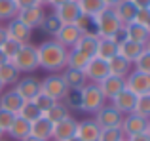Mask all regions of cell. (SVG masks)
Returning <instances> with one entry per match:
<instances>
[{"mask_svg": "<svg viewBox=\"0 0 150 141\" xmlns=\"http://www.w3.org/2000/svg\"><path fill=\"white\" fill-rule=\"evenodd\" d=\"M122 38L137 42V44H143V46H148L150 29L148 27H141V25H137V23L131 21V23H127V25H124V29H122Z\"/></svg>", "mask_w": 150, "mask_h": 141, "instance_id": "obj_14", "label": "cell"}, {"mask_svg": "<svg viewBox=\"0 0 150 141\" xmlns=\"http://www.w3.org/2000/svg\"><path fill=\"white\" fill-rule=\"evenodd\" d=\"M38 29H40L44 34H48V36L53 38L55 34H57V31L61 29V21H59L53 14H48V15H44V19H42V23H40Z\"/></svg>", "mask_w": 150, "mask_h": 141, "instance_id": "obj_35", "label": "cell"}, {"mask_svg": "<svg viewBox=\"0 0 150 141\" xmlns=\"http://www.w3.org/2000/svg\"><path fill=\"white\" fill-rule=\"evenodd\" d=\"M13 67L19 70L21 74H33L34 70H38V52L34 44H23L19 48V52L11 59Z\"/></svg>", "mask_w": 150, "mask_h": 141, "instance_id": "obj_3", "label": "cell"}, {"mask_svg": "<svg viewBox=\"0 0 150 141\" xmlns=\"http://www.w3.org/2000/svg\"><path fill=\"white\" fill-rule=\"evenodd\" d=\"M36 2H38V6H42V8H44V6H50V0H36Z\"/></svg>", "mask_w": 150, "mask_h": 141, "instance_id": "obj_51", "label": "cell"}, {"mask_svg": "<svg viewBox=\"0 0 150 141\" xmlns=\"http://www.w3.org/2000/svg\"><path fill=\"white\" fill-rule=\"evenodd\" d=\"M76 124L78 120L74 118L72 115L67 116V118L59 120V122L53 124V132H51V139L55 141H67L70 137H74V134H76Z\"/></svg>", "mask_w": 150, "mask_h": 141, "instance_id": "obj_13", "label": "cell"}, {"mask_svg": "<svg viewBox=\"0 0 150 141\" xmlns=\"http://www.w3.org/2000/svg\"><path fill=\"white\" fill-rule=\"evenodd\" d=\"M122 118H124V115L118 113L112 105H103L99 111L95 113V118L93 120H95V124L103 130V128H120Z\"/></svg>", "mask_w": 150, "mask_h": 141, "instance_id": "obj_9", "label": "cell"}, {"mask_svg": "<svg viewBox=\"0 0 150 141\" xmlns=\"http://www.w3.org/2000/svg\"><path fill=\"white\" fill-rule=\"evenodd\" d=\"M67 90H69V88L65 86V82H63V78H61L59 73L48 74L44 80H40V93L51 97L53 101H61L63 95L67 93Z\"/></svg>", "mask_w": 150, "mask_h": 141, "instance_id": "obj_6", "label": "cell"}, {"mask_svg": "<svg viewBox=\"0 0 150 141\" xmlns=\"http://www.w3.org/2000/svg\"><path fill=\"white\" fill-rule=\"evenodd\" d=\"M97 42H99V36H95V34H82L78 38V42L74 44V48L78 52H82L86 57H95L97 56Z\"/></svg>", "mask_w": 150, "mask_h": 141, "instance_id": "obj_26", "label": "cell"}, {"mask_svg": "<svg viewBox=\"0 0 150 141\" xmlns=\"http://www.w3.org/2000/svg\"><path fill=\"white\" fill-rule=\"evenodd\" d=\"M133 70L150 74V48L148 46H144V50L139 53V57L133 61Z\"/></svg>", "mask_w": 150, "mask_h": 141, "instance_id": "obj_36", "label": "cell"}, {"mask_svg": "<svg viewBox=\"0 0 150 141\" xmlns=\"http://www.w3.org/2000/svg\"><path fill=\"white\" fill-rule=\"evenodd\" d=\"M124 134H122L120 128H103L99 141H124Z\"/></svg>", "mask_w": 150, "mask_h": 141, "instance_id": "obj_39", "label": "cell"}, {"mask_svg": "<svg viewBox=\"0 0 150 141\" xmlns=\"http://www.w3.org/2000/svg\"><path fill=\"white\" fill-rule=\"evenodd\" d=\"M124 141H125V139H124Z\"/></svg>", "mask_w": 150, "mask_h": 141, "instance_id": "obj_58", "label": "cell"}, {"mask_svg": "<svg viewBox=\"0 0 150 141\" xmlns=\"http://www.w3.org/2000/svg\"><path fill=\"white\" fill-rule=\"evenodd\" d=\"M80 90H67V93L63 95V99H61L63 105H65L70 113H72V111H82V92H80Z\"/></svg>", "mask_w": 150, "mask_h": 141, "instance_id": "obj_33", "label": "cell"}, {"mask_svg": "<svg viewBox=\"0 0 150 141\" xmlns=\"http://www.w3.org/2000/svg\"><path fill=\"white\" fill-rule=\"evenodd\" d=\"M6 61H8V59H6V57H4V53L0 52V65H2V63H6Z\"/></svg>", "mask_w": 150, "mask_h": 141, "instance_id": "obj_52", "label": "cell"}, {"mask_svg": "<svg viewBox=\"0 0 150 141\" xmlns=\"http://www.w3.org/2000/svg\"><path fill=\"white\" fill-rule=\"evenodd\" d=\"M99 90H101V93H103V97L105 99H112L114 95H116L120 90H124L125 86H124V78H118V76H112V74H108V76H105L103 80L99 82Z\"/></svg>", "mask_w": 150, "mask_h": 141, "instance_id": "obj_19", "label": "cell"}, {"mask_svg": "<svg viewBox=\"0 0 150 141\" xmlns=\"http://www.w3.org/2000/svg\"><path fill=\"white\" fill-rule=\"evenodd\" d=\"M122 0H103V4H105V8H114L116 4H120Z\"/></svg>", "mask_w": 150, "mask_h": 141, "instance_id": "obj_48", "label": "cell"}, {"mask_svg": "<svg viewBox=\"0 0 150 141\" xmlns=\"http://www.w3.org/2000/svg\"><path fill=\"white\" fill-rule=\"evenodd\" d=\"M8 40V34H6V29H4L2 25H0V46L4 44V42Z\"/></svg>", "mask_w": 150, "mask_h": 141, "instance_id": "obj_47", "label": "cell"}, {"mask_svg": "<svg viewBox=\"0 0 150 141\" xmlns=\"http://www.w3.org/2000/svg\"><path fill=\"white\" fill-rule=\"evenodd\" d=\"M36 52H38V69H44L48 73L55 74V73H61L67 67L69 50L53 38L44 40L40 46H36Z\"/></svg>", "mask_w": 150, "mask_h": 141, "instance_id": "obj_1", "label": "cell"}, {"mask_svg": "<svg viewBox=\"0 0 150 141\" xmlns=\"http://www.w3.org/2000/svg\"><path fill=\"white\" fill-rule=\"evenodd\" d=\"M4 29H6L8 38L13 40V42H17V44H29L30 38H33V29H29V27H27L25 23H21L17 17L10 19Z\"/></svg>", "mask_w": 150, "mask_h": 141, "instance_id": "obj_10", "label": "cell"}, {"mask_svg": "<svg viewBox=\"0 0 150 141\" xmlns=\"http://www.w3.org/2000/svg\"><path fill=\"white\" fill-rule=\"evenodd\" d=\"M112 10H114V14H116V17L122 21V25H127V23L133 21V17H135V14H137L139 8H135L129 0H122V2L116 4Z\"/></svg>", "mask_w": 150, "mask_h": 141, "instance_id": "obj_28", "label": "cell"}, {"mask_svg": "<svg viewBox=\"0 0 150 141\" xmlns=\"http://www.w3.org/2000/svg\"><path fill=\"white\" fill-rule=\"evenodd\" d=\"M6 134L10 135L11 139H17V141L25 139L27 135L30 134V122H27V120H23L21 116H17V115H15L13 122H11V126L8 128V132H6Z\"/></svg>", "mask_w": 150, "mask_h": 141, "instance_id": "obj_27", "label": "cell"}, {"mask_svg": "<svg viewBox=\"0 0 150 141\" xmlns=\"http://www.w3.org/2000/svg\"><path fill=\"white\" fill-rule=\"evenodd\" d=\"M144 50L143 44H137V42H131V40H125V38H120L118 40V56L124 57L125 61L133 65V61L139 57V53Z\"/></svg>", "mask_w": 150, "mask_h": 141, "instance_id": "obj_20", "label": "cell"}, {"mask_svg": "<svg viewBox=\"0 0 150 141\" xmlns=\"http://www.w3.org/2000/svg\"><path fill=\"white\" fill-rule=\"evenodd\" d=\"M80 92H82V111H84V113H91V115H95L103 105H105V101H106L105 97H103L99 86L93 84V82H88Z\"/></svg>", "mask_w": 150, "mask_h": 141, "instance_id": "obj_4", "label": "cell"}, {"mask_svg": "<svg viewBox=\"0 0 150 141\" xmlns=\"http://www.w3.org/2000/svg\"><path fill=\"white\" fill-rule=\"evenodd\" d=\"M93 25H95V31L99 36H122V21L116 17L112 8H105L103 11H99L97 15H93Z\"/></svg>", "mask_w": 150, "mask_h": 141, "instance_id": "obj_2", "label": "cell"}, {"mask_svg": "<svg viewBox=\"0 0 150 141\" xmlns=\"http://www.w3.org/2000/svg\"><path fill=\"white\" fill-rule=\"evenodd\" d=\"M135 101H137L135 93H131L129 90L124 88V90H120V92L110 99V105H112L118 113H122V115H129V113H133Z\"/></svg>", "mask_w": 150, "mask_h": 141, "instance_id": "obj_15", "label": "cell"}, {"mask_svg": "<svg viewBox=\"0 0 150 141\" xmlns=\"http://www.w3.org/2000/svg\"><path fill=\"white\" fill-rule=\"evenodd\" d=\"M120 130L124 134V137L137 135V134H150V122L148 118H143V116L135 115V113H129V115H124Z\"/></svg>", "mask_w": 150, "mask_h": 141, "instance_id": "obj_5", "label": "cell"}, {"mask_svg": "<svg viewBox=\"0 0 150 141\" xmlns=\"http://www.w3.org/2000/svg\"><path fill=\"white\" fill-rule=\"evenodd\" d=\"M13 90L21 95L23 101H33L40 93V78H36L34 74H25L15 82Z\"/></svg>", "mask_w": 150, "mask_h": 141, "instance_id": "obj_7", "label": "cell"}, {"mask_svg": "<svg viewBox=\"0 0 150 141\" xmlns=\"http://www.w3.org/2000/svg\"><path fill=\"white\" fill-rule=\"evenodd\" d=\"M0 141H6V139H4V137H2V139H0Z\"/></svg>", "mask_w": 150, "mask_h": 141, "instance_id": "obj_56", "label": "cell"}, {"mask_svg": "<svg viewBox=\"0 0 150 141\" xmlns=\"http://www.w3.org/2000/svg\"><path fill=\"white\" fill-rule=\"evenodd\" d=\"M33 101H34V103H36V107H38V109H40V111H42V115H44V113L48 111V109L51 107V105L55 103V101L51 99V97H48V95H44V93H38V95L34 97Z\"/></svg>", "mask_w": 150, "mask_h": 141, "instance_id": "obj_42", "label": "cell"}, {"mask_svg": "<svg viewBox=\"0 0 150 141\" xmlns=\"http://www.w3.org/2000/svg\"><path fill=\"white\" fill-rule=\"evenodd\" d=\"M4 135H6V134H4V132H2V130H0V139H2V137H4Z\"/></svg>", "mask_w": 150, "mask_h": 141, "instance_id": "obj_55", "label": "cell"}, {"mask_svg": "<svg viewBox=\"0 0 150 141\" xmlns=\"http://www.w3.org/2000/svg\"><path fill=\"white\" fill-rule=\"evenodd\" d=\"M124 86H125V90H129L135 95L150 93V74H144V73L131 69V73L124 78Z\"/></svg>", "mask_w": 150, "mask_h": 141, "instance_id": "obj_8", "label": "cell"}, {"mask_svg": "<svg viewBox=\"0 0 150 141\" xmlns=\"http://www.w3.org/2000/svg\"><path fill=\"white\" fill-rule=\"evenodd\" d=\"M59 74H61L63 82H65V86L69 90H80V88H84V86L88 84V80H86V76H84L82 70H74V69H67L65 67Z\"/></svg>", "mask_w": 150, "mask_h": 141, "instance_id": "obj_23", "label": "cell"}, {"mask_svg": "<svg viewBox=\"0 0 150 141\" xmlns=\"http://www.w3.org/2000/svg\"><path fill=\"white\" fill-rule=\"evenodd\" d=\"M4 92V86H2V82H0V93H2Z\"/></svg>", "mask_w": 150, "mask_h": 141, "instance_id": "obj_54", "label": "cell"}, {"mask_svg": "<svg viewBox=\"0 0 150 141\" xmlns=\"http://www.w3.org/2000/svg\"><path fill=\"white\" fill-rule=\"evenodd\" d=\"M13 118H15V115H13V113H10V111H4V109H0V130H2L4 134H6V132H8V128L11 126Z\"/></svg>", "mask_w": 150, "mask_h": 141, "instance_id": "obj_43", "label": "cell"}, {"mask_svg": "<svg viewBox=\"0 0 150 141\" xmlns=\"http://www.w3.org/2000/svg\"><path fill=\"white\" fill-rule=\"evenodd\" d=\"M133 23L150 29V8H141V10H137L135 17H133Z\"/></svg>", "mask_w": 150, "mask_h": 141, "instance_id": "obj_41", "label": "cell"}, {"mask_svg": "<svg viewBox=\"0 0 150 141\" xmlns=\"http://www.w3.org/2000/svg\"><path fill=\"white\" fill-rule=\"evenodd\" d=\"M76 135L80 141H99L101 128L95 124V120H82L76 124Z\"/></svg>", "mask_w": 150, "mask_h": 141, "instance_id": "obj_17", "label": "cell"}, {"mask_svg": "<svg viewBox=\"0 0 150 141\" xmlns=\"http://www.w3.org/2000/svg\"><path fill=\"white\" fill-rule=\"evenodd\" d=\"M21 46L23 44H17V42H13V40H10V38H8V40L0 46V52L4 53V57H6L8 61H11V59H13V56L19 52V48H21Z\"/></svg>", "mask_w": 150, "mask_h": 141, "instance_id": "obj_40", "label": "cell"}, {"mask_svg": "<svg viewBox=\"0 0 150 141\" xmlns=\"http://www.w3.org/2000/svg\"><path fill=\"white\" fill-rule=\"evenodd\" d=\"M118 40L116 36H99L97 42V57L108 61L110 57H114L118 53Z\"/></svg>", "mask_w": 150, "mask_h": 141, "instance_id": "obj_21", "label": "cell"}, {"mask_svg": "<svg viewBox=\"0 0 150 141\" xmlns=\"http://www.w3.org/2000/svg\"><path fill=\"white\" fill-rule=\"evenodd\" d=\"M67 141H80V139H78L76 135H74V137H70V139H67Z\"/></svg>", "mask_w": 150, "mask_h": 141, "instance_id": "obj_53", "label": "cell"}, {"mask_svg": "<svg viewBox=\"0 0 150 141\" xmlns=\"http://www.w3.org/2000/svg\"><path fill=\"white\" fill-rule=\"evenodd\" d=\"M17 116H21V118L27 120V122H34V120H38L42 116V111L36 107L34 101H23V105H21V109H19Z\"/></svg>", "mask_w": 150, "mask_h": 141, "instance_id": "obj_32", "label": "cell"}, {"mask_svg": "<svg viewBox=\"0 0 150 141\" xmlns=\"http://www.w3.org/2000/svg\"><path fill=\"white\" fill-rule=\"evenodd\" d=\"M19 78H21V73L13 67L11 61H6V63L0 65V82H2L4 88H6V86H15V82H17Z\"/></svg>", "mask_w": 150, "mask_h": 141, "instance_id": "obj_29", "label": "cell"}, {"mask_svg": "<svg viewBox=\"0 0 150 141\" xmlns=\"http://www.w3.org/2000/svg\"><path fill=\"white\" fill-rule=\"evenodd\" d=\"M13 4H15V8H17V11L29 10V8H36L38 6L36 0H13Z\"/></svg>", "mask_w": 150, "mask_h": 141, "instance_id": "obj_44", "label": "cell"}, {"mask_svg": "<svg viewBox=\"0 0 150 141\" xmlns=\"http://www.w3.org/2000/svg\"><path fill=\"white\" fill-rule=\"evenodd\" d=\"M51 132H53V124L44 115L38 120L30 122V135H34V137H38L42 141H51Z\"/></svg>", "mask_w": 150, "mask_h": 141, "instance_id": "obj_25", "label": "cell"}, {"mask_svg": "<svg viewBox=\"0 0 150 141\" xmlns=\"http://www.w3.org/2000/svg\"><path fill=\"white\" fill-rule=\"evenodd\" d=\"M65 2H69V0H50V6L55 8V6H61V4H65Z\"/></svg>", "mask_w": 150, "mask_h": 141, "instance_id": "obj_49", "label": "cell"}, {"mask_svg": "<svg viewBox=\"0 0 150 141\" xmlns=\"http://www.w3.org/2000/svg\"><path fill=\"white\" fill-rule=\"evenodd\" d=\"M88 82H93V84H99L105 76H108V67H106V61L101 59V57H89L86 69L82 70Z\"/></svg>", "mask_w": 150, "mask_h": 141, "instance_id": "obj_12", "label": "cell"}, {"mask_svg": "<svg viewBox=\"0 0 150 141\" xmlns=\"http://www.w3.org/2000/svg\"><path fill=\"white\" fill-rule=\"evenodd\" d=\"M125 141H150V134H137V135H129V137H125Z\"/></svg>", "mask_w": 150, "mask_h": 141, "instance_id": "obj_45", "label": "cell"}, {"mask_svg": "<svg viewBox=\"0 0 150 141\" xmlns=\"http://www.w3.org/2000/svg\"><path fill=\"white\" fill-rule=\"evenodd\" d=\"M51 141H55V139H51Z\"/></svg>", "mask_w": 150, "mask_h": 141, "instance_id": "obj_57", "label": "cell"}, {"mask_svg": "<svg viewBox=\"0 0 150 141\" xmlns=\"http://www.w3.org/2000/svg\"><path fill=\"white\" fill-rule=\"evenodd\" d=\"M44 8L42 6H36V8H29V10H21L17 11V15L15 17L19 19L21 23H25L29 29H38L42 23V19H44Z\"/></svg>", "mask_w": 150, "mask_h": 141, "instance_id": "obj_18", "label": "cell"}, {"mask_svg": "<svg viewBox=\"0 0 150 141\" xmlns=\"http://www.w3.org/2000/svg\"><path fill=\"white\" fill-rule=\"evenodd\" d=\"M89 57H86L82 52H78L76 48H70L67 53V69H74V70H84L88 65Z\"/></svg>", "mask_w": 150, "mask_h": 141, "instance_id": "obj_30", "label": "cell"}, {"mask_svg": "<svg viewBox=\"0 0 150 141\" xmlns=\"http://www.w3.org/2000/svg\"><path fill=\"white\" fill-rule=\"evenodd\" d=\"M76 2H78L80 11L84 15H88V17H93V15H97L99 11L105 10L103 0H76Z\"/></svg>", "mask_w": 150, "mask_h": 141, "instance_id": "obj_34", "label": "cell"}, {"mask_svg": "<svg viewBox=\"0 0 150 141\" xmlns=\"http://www.w3.org/2000/svg\"><path fill=\"white\" fill-rule=\"evenodd\" d=\"M21 105H23V99L15 90H4V92L0 93V109L17 115L19 109H21Z\"/></svg>", "mask_w": 150, "mask_h": 141, "instance_id": "obj_22", "label": "cell"}, {"mask_svg": "<svg viewBox=\"0 0 150 141\" xmlns=\"http://www.w3.org/2000/svg\"><path fill=\"white\" fill-rule=\"evenodd\" d=\"M17 15L13 0H0V21H10Z\"/></svg>", "mask_w": 150, "mask_h": 141, "instance_id": "obj_38", "label": "cell"}, {"mask_svg": "<svg viewBox=\"0 0 150 141\" xmlns=\"http://www.w3.org/2000/svg\"><path fill=\"white\" fill-rule=\"evenodd\" d=\"M80 36H82V33L76 25H61V29L57 31L53 40H57L61 46H65L67 50H70V48H74V44L78 42Z\"/></svg>", "mask_w": 150, "mask_h": 141, "instance_id": "obj_16", "label": "cell"}, {"mask_svg": "<svg viewBox=\"0 0 150 141\" xmlns=\"http://www.w3.org/2000/svg\"><path fill=\"white\" fill-rule=\"evenodd\" d=\"M106 67H108V74H112V76H118V78H125L129 73H131L133 65L116 53L114 57H110V59L106 61Z\"/></svg>", "mask_w": 150, "mask_h": 141, "instance_id": "obj_24", "label": "cell"}, {"mask_svg": "<svg viewBox=\"0 0 150 141\" xmlns=\"http://www.w3.org/2000/svg\"><path fill=\"white\" fill-rule=\"evenodd\" d=\"M129 2L135 8H139V10L141 8H150V0H129Z\"/></svg>", "mask_w": 150, "mask_h": 141, "instance_id": "obj_46", "label": "cell"}, {"mask_svg": "<svg viewBox=\"0 0 150 141\" xmlns=\"http://www.w3.org/2000/svg\"><path fill=\"white\" fill-rule=\"evenodd\" d=\"M21 141H42V139H38V137H34V135H30V134H29L25 139H21Z\"/></svg>", "mask_w": 150, "mask_h": 141, "instance_id": "obj_50", "label": "cell"}, {"mask_svg": "<svg viewBox=\"0 0 150 141\" xmlns=\"http://www.w3.org/2000/svg\"><path fill=\"white\" fill-rule=\"evenodd\" d=\"M53 15L61 21V25H74L78 21V17L82 15L80 8H78L76 0H69V2L61 4V6L53 8Z\"/></svg>", "mask_w": 150, "mask_h": 141, "instance_id": "obj_11", "label": "cell"}, {"mask_svg": "<svg viewBox=\"0 0 150 141\" xmlns=\"http://www.w3.org/2000/svg\"><path fill=\"white\" fill-rule=\"evenodd\" d=\"M133 113H135V115H139V116H143V118H150V93L137 95Z\"/></svg>", "mask_w": 150, "mask_h": 141, "instance_id": "obj_37", "label": "cell"}, {"mask_svg": "<svg viewBox=\"0 0 150 141\" xmlns=\"http://www.w3.org/2000/svg\"><path fill=\"white\" fill-rule=\"evenodd\" d=\"M44 116L50 120L51 124H55V122H59V120H63V118H67V116H70V111L63 105V101H55L53 105L48 109V111L44 113Z\"/></svg>", "mask_w": 150, "mask_h": 141, "instance_id": "obj_31", "label": "cell"}]
</instances>
